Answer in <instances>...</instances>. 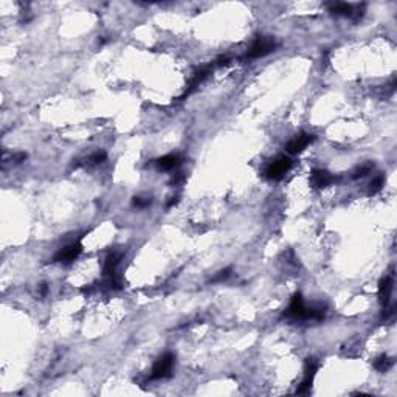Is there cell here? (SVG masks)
Wrapping results in <instances>:
<instances>
[{"instance_id":"9a60e30c","label":"cell","mask_w":397,"mask_h":397,"mask_svg":"<svg viewBox=\"0 0 397 397\" xmlns=\"http://www.w3.org/2000/svg\"><path fill=\"white\" fill-rule=\"evenodd\" d=\"M374 169V165L372 163H365V165H362V166H359V168H356L354 171H352V175L351 177L352 179H363V177H366L368 174H371V171Z\"/></svg>"},{"instance_id":"8fae6325","label":"cell","mask_w":397,"mask_h":397,"mask_svg":"<svg viewBox=\"0 0 397 397\" xmlns=\"http://www.w3.org/2000/svg\"><path fill=\"white\" fill-rule=\"evenodd\" d=\"M121 259H123V254H121V253H118V251H113V253H110V254L106 258L104 267H103V275H104L106 278H109V276H115L116 267L120 266Z\"/></svg>"},{"instance_id":"ba28073f","label":"cell","mask_w":397,"mask_h":397,"mask_svg":"<svg viewBox=\"0 0 397 397\" xmlns=\"http://www.w3.org/2000/svg\"><path fill=\"white\" fill-rule=\"evenodd\" d=\"M335 180L337 179L326 169H314L312 174H311V183L315 188H326L331 183H334Z\"/></svg>"},{"instance_id":"7c38bea8","label":"cell","mask_w":397,"mask_h":397,"mask_svg":"<svg viewBox=\"0 0 397 397\" xmlns=\"http://www.w3.org/2000/svg\"><path fill=\"white\" fill-rule=\"evenodd\" d=\"M329 10H331V13H334L337 16H349V17L362 16L359 11L354 10V5H351V4H332V5H329Z\"/></svg>"},{"instance_id":"d6986e66","label":"cell","mask_w":397,"mask_h":397,"mask_svg":"<svg viewBox=\"0 0 397 397\" xmlns=\"http://www.w3.org/2000/svg\"><path fill=\"white\" fill-rule=\"evenodd\" d=\"M149 203H151V199H143V197H134V200H132V205L137 208H145Z\"/></svg>"},{"instance_id":"ffe728a7","label":"cell","mask_w":397,"mask_h":397,"mask_svg":"<svg viewBox=\"0 0 397 397\" xmlns=\"http://www.w3.org/2000/svg\"><path fill=\"white\" fill-rule=\"evenodd\" d=\"M230 62H231V58H230L228 55H224V56H219V58H217V61H216V65L222 67V65H228Z\"/></svg>"},{"instance_id":"6da1fadb","label":"cell","mask_w":397,"mask_h":397,"mask_svg":"<svg viewBox=\"0 0 397 397\" xmlns=\"http://www.w3.org/2000/svg\"><path fill=\"white\" fill-rule=\"evenodd\" d=\"M324 307L323 306H306L304 298L301 293H295L289 307L284 312V318L293 321H304V320H323L324 318Z\"/></svg>"},{"instance_id":"3957f363","label":"cell","mask_w":397,"mask_h":397,"mask_svg":"<svg viewBox=\"0 0 397 397\" xmlns=\"http://www.w3.org/2000/svg\"><path fill=\"white\" fill-rule=\"evenodd\" d=\"M292 168V160L287 155H279L276 157L267 168L264 171V175L269 180H281L284 175L287 174V171Z\"/></svg>"},{"instance_id":"4fadbf2b","label":"cell","mask_w":397,"mask_h":397,"mask_svg":"<svg viewBox=\"0 0 397 397\" xmlns=\"http://www.w3.org/2000/svg\"><path fill=\"white\" fill-rule=\"evenodd\" d=\"M155 163H157L158 169H161V171H172L174 168H177V166L180 165V155H177V154H168V155L158 158Z\"/></svg>"},{"instance_id":"277c9868","label":"cell","mask_w":397,"mask_h":397,"mask_svg":"<svg viewBox=\"0 0 397 397\" xmlns=\"http://www.w3.org/2000/svg\"><path fill=\"white\" fill-rule=\"evenodd\" d=\"M174 360H175V357H174V354H171V352H166V354L160 356L158 360L152 366L149 379L151 380H160V379L169 377L171 372H172V368H174Z\"/></svg>"},{"instance_id":"52a82bcc","label":"cell","mask_w":397,"mask_h":397,"mask_svg":"<svg viewBox=\"0 0 397 397\" xmlns=\"http://www.w3.org/2000/svg\"><path fill=\"white\" fill-rule=\"evenodd\" d=\"M314 140H315V137H314V135L306 134V132H302V134L296 135L295 138H292V140L287 143L286 151H287L289 154H298V152L304 151V149H306L309 145H311Z\"/></svg>"},{"instance_id":"44dd1931","label":"cell","mask_w":397,"mask_h":397,"mask_svg":"<svg viewBox=\"0 0 397 397\" xmlns=\"http://www.w3.org/2000/svg\"><path fill=\"white\" fill-rule=\"evenodd\" d=\"M13 160H14L16 163H22V161H25V160H27V154H25V152L14 154V155H13Z\"/></svg>"},{"instance_id":"ac0fdd59","label":"cell","mask_w":397,"mask_h":397,"mask_svg":"<svg viewBox=\"0 0 397 397\" xmlns=\"http://www.w3.org/2000/svg\"><path fill=\"white\" fill-rule=\"evenodd\" d=\"M106 158H107V154H106L104 151H97L95 154H92V155L89 157V163H92V165H100V163H103Z\"/></svg>"},{"instance_id":"e0dca14e","label":"cell","mask_w":397,"mask_h":397,"mask_svg":"<svg viewBox=\"0 0 397 397\" xmlns=\"http://www.w3.org/2000/svg\"><path fill=\"white\" fill-rule=\"evenodd\" d=\"M230 275H231V267H227V269H224V270L217 272V273L211 278V283H224L225 279L230 278Z\"/></svg>"},{"instance_id":"30bf717a","label":"cell","mask_w":397,"mask_h":397,"mask_svg":"<svg viewBox=\"0 0 397 397\" xmlns=\"http://www.w3.org/2000/svg\"><path fill=\"white\" fill-rule=\"evenodd\" d=\"M211 72H213V67L211 65H208V67H202L200 70H197L196 73H194V76L191 78V81H190V84H188V89H186V92L183 94V97L182 98H185V97H188V95H191L197 87L211 75Z\"/></svg>"},{"instance_id":"7a4b0ae2","label":"cell","mask_w":397,"mask_h":397,"mask_svg":"<svg viewBox=\"0 0 397 397\" xmlns=\"http://www.w3.org/2000/svg\"><path fill=\"white\" fill-rule=\"evenodd\" d=\"M276 47H278V43H276V40H275L273 37H270V36L258 37V39L251 43V47L247 50L245 58H247V59H258V58H262V56H266V55L272 53Z\"/></svg>"},{"instance_id":"2e32d148","label":"cell","mask_w":397,"mask_h":397,"mask_svg":"<svg viewBox=\"0 0 397 397\" xmlns=\"http://www.w3.org/2000/svg\"><path fill=\"white\" fill-rule=\"evenodd\" d=\"M383 183H385V177L382 174H379V175H376V177L371 180V183H369V194L372 196V194H377L380 190H382V186H383Z\"/></svg>"},{"instance_id":"5bb4252c","label":"cell","mask_w":397,"mask_h":397,"mask_svg":"<svg viewBox=\"0 0 397 397\" xmlns=\"http://www.w3.org/2000/svg\"><path fill=\"white\" fill-rule=\"evenodd\" d=\"M392 359H389L388 356H380V357H377L376 359V362H374V368L379 371V372H386V371H389L391 369V366H392Z\"/></svg>"},{"instance_id":"8992f818","label":"cell","mask_w":397,"mask_h":397,"mask_svg":"<svg viewBox=\"0 0 397 397\" xmlns=\"http://www.w3.org/2000/svg\"><path fill=\"white\" fill-rule=\"evenodd\" d=\"M317 371H318V363H317L314 359H307V362H306V369H304V379H302V382L299 383V386H298V389H296V394H306L309 389H311Z\"/></svg>"},{"instance_id":"9c48e42d","label":"cell","mask_w":397,"mask_h":397,"mask_svg":"<svg viewBox=\"0 0 397 397\" xmlns=\"http://www.w3.org/2000/svg\"><path fill=\"white\" fill-rule=\"evenodd\" d=\"M392 289H394L392 275H386L385 278L380 279V283H379V299H380V302H382L383 307L389 306V299H391Z\"/></svg>"},{"instance_id":"5b68a950","label":"cell","mask_w":397,"mask_h":397,"mask_svg":"<svg viewBox=\"0 0 397 397\" xmlns=\"http://www.w3.org/2000/svg\"><path fill=\"white\" fill-rule=\"evenodd\" d=\"M82 251V244L79 241H75L72 244H68L67 247L61 248L55 256H53V262H61V264H68L72 261H75Z\"/></svg>"},{"instance_id":"7402d4cb","label":"cell","mask_w":397,"mask_h":397,"mask_svg":"<svg viewBox=\"0 0 397 397\" xmlns=\"http://www.w3.org/2000/svg\"><path fill=\"white\" fill-rule=\"evenodd\" d=\"M40 295H42V296L47 295V284H42V286H40Z\"/></svg>"}]
</instances>
